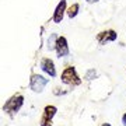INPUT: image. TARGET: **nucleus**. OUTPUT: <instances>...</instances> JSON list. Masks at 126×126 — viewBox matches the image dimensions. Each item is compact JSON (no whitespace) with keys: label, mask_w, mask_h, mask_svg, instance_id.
<instances>
[{"label":"nucleus","mask_w":126,"mask_h":126,"mask_svg":"<svg viewBox=\"0 0 126 126\" xmlns=\"http://www.w3.org/2000/svg\"><path fill=\"white\" fill-rule=\"evenodd\" d=\"M116 38H118V34L113 30H107V31L99 32L97 35V41H98L99 45H104L107 42H113V41H116Z\"/></svg>","instance_id":"obj_5"},{"label":"nucleus","mask_w":126,"mask_h":126,"mask_svg":"<svg viewBox=\"0 0 126 126\" xmlns=\"http://www.w3.org/2000/svg\"><path fill=\"white\" fill-rule=\"evenodd\" d=\"M122 123H123V126H126V113L122 116Z\"/></svg>","instance_id":"obj_12"},{"label":"nucleus","mask_w":126,"mask_h":126,"mask_svg":"<svg viewBox=\"0 0 126 126\" xmlns=\"http://www.w3.org/2000/svg\"><path fill=\"white\" fill-rule=\"evenodd\" d=\"M58 112V108L53 105H46L44 109V115L41 118V126H52V118Z\"/></svg>","instance_id":"obj_4"},{"label":"nucleus","mask_w":126,"mask_h":126,"mask_svg":"<svg viewBox=\"0 0 126 126\" xmlns=\"http://www.w3.org/2000/svg\"><path fill=\"white\" fill-rule=\"evenodd\" d=\"M58 38H59V36L56 35V34H50V36L48 38V42H46V44H48V46H46L48 50H55V49H56V42H58Z\"/></svg>","instance_id":"obj_9"},{"label":"nucleus","mask_w":126,"mask_h":126,"mask_svg":"<svg viewBox=\"0 0 126 126\" xmlns=\"http://www.w3.org/2000/svg\"><path fill=\"white\" fill-rule=\"evenodd\" d=\"M66 11H67V9H66V0H60V1H59V4L56 6V9H55L53 17H52L53 23H56V24L62 23Z\"/></svg>","instance_id":"obj_7"},{"label":"nucleus","mask_w":126,"mask_h":126,"mask_svg":"<svg viewBox=\"0 0 126 126\" xmlns=\"http://www.w3.org/2000/svg\"><path fill=\"white\" fill-rule=\"evenodd\" d=\"M102 126H111V123H104Z\"/></svg>","instance_id":"obj_14"},{"label":"nucleus","mask_w":126,"mask_h":126,"mask_svg":"<svg viewBox=\"0 0 126 126\" xmlns=\"http://www.w3.org/2000/svg\"><path fill=\"white\" fill-rule=\"evenodd\" d=\"M56 53H58L59 58H64L70 53L69 50V45H67V39L64 36H59L58 38V42H56Z\"/></svg>","instance_id":"obj_6"},{"label":"nucleus","mask_w":126,"mask_h":126,"mask_svg":"<svg viewBox=\"0 0 126 126\" xmlns=\"http://www.w3.org/2000/svg\"><path fill=\"white\" fill-rule=\"evenodd\" d=\"M23 104H24V97L20 95V94H17V95H14V97H11V98L4 104L3 109H4V112L16 113V112L20 111V108L23 107Z\"/></svg>","instance_id":"obj_2"},{"label":"nucleus","mask_w":126,"mask_h":126,"mask_svg":"<svg viewBox=\"0 0 126 126\" xmlns=\"http://www.w3.org/2000/svg\"><path fill=\"white\" fill-rule=\"evenodd\" d=\"M60 79H62V81L64 83V84H67V86L77 87V86H80L81 84V79L79 77L76 69L73 67V66H69V67L64 69Z\"/></svg>","instance_id":"obj_1"},{"label":"nucleus","mask_w":126,"mask_h":126,"mask_svg":"<svg viewBox=\"0 0 126 126\" xmlns=\"http://www.w3.org/2000/svg\"><path fill=\"white\" fill-rule=\"evenodd\" d=\"M79 10H80V6L77 4V3H74V4H72L70 7H69L66 13H67V16H69L70 18H74L77 14H79Z\"/></svg>","instance_id":"obj_10"},{"label":"nucleus","mask_w":126,"mask_h":126,"mask_svg":"<svg viewBox=\"0 0 126 126\" xmlns=\"http://www.w3.org/2000/svg\"><path fill=\"white\" fill-rule=\"evenodd\" d=\"M41 69H42L46 74H49L50 77L56 76V67H55V63L52 62L49 58H44L42 60H41Z\"/></svg>","instance_id":"obj_8"},{"label":"nucleus","mask_w":126,"mask_h":126,"mask_svg":"<svg viewBox=\"0 0 126 126\" xmlns=\"http://www.w3.org/2000/svg\"><path fill=\"white\" fill-rule=\"evenodd\" d=\"M48 83H49V80L45 79L44 76H41V74H32L31 80H30V87H31V90L34 93H42Z\"/></svg>","instance_id":"obj_3"},{"label":"nucleus","mask_w":126,"mask_h":126,"mask_svg":"<svg viewBox=\"0 0 126 126\" xmlns=\"http://www.w3.org/2000/svg\"><path fill=\"white\" fill-rule=\"evenodd\" d=\"M88 3H94V1H98V0H87Z\"/></svg>","instance_id":"obj_13"},{"label":"nucleus","mask_w":126,"mask_h":126,"mask_svg":"<svg viewBox=\"0 0 126 126\" xmlns=\"http://www.w3.org/2000/svg\"><path fill=\"white\" fill-rule=\"evenodd\" d=\"M95 76H97V72H95L94 69H91V70H88V72L86 73L87 80H93V79H95Z\"/></svg>","instance_id":"obj_11"}]
</instances>
